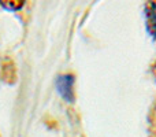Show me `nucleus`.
<instances>
[{
  "label": "nucleus",
  "mask_w": 156,
  "mask_h": 137,
  "mask_svg": "<svg viewBox=\"0 0 156 137\" xmlns=\"http://www.w3.org/2000/svg\"><path fill=\"white\" fill-rule=\"evenodd\" d=\"M56 89L66 103L71 104L74 102V77L71 74H63L58 77Z\"/></svg>",
  "instance_id": "1"
},
{
  "label": "nucleus",
  "mask_w": 156,
  "mask_h": 137,
  "mask_svg": "<svg viewBox=\"0 0 156 137\" xmlns=\"http://www.w3.org/2000/svg\"><path fill=\"white\" fill-rule=\"evenodd\" d=\"M145 18H147V30L152 36V38H156V3L154 2L147 3Z\"/></svg>",
  "instance_id": "2"
},
{
  "label": "nucleus",
  "mask_w": 156,
  "mask_h": 137,
  "mask_svg": "<svg viewBox=\"0 0 156 137\" xmlns=\"http://www.w3.org/2000/svg\"><path fill=\"white\" fill-rule=\"evenodd\" d=\"M25 2H0V4L3 5L4 8H7V10H19V8L23 5Z\"/></svg>",
  "instance_id": "3"
}]
</instances>
